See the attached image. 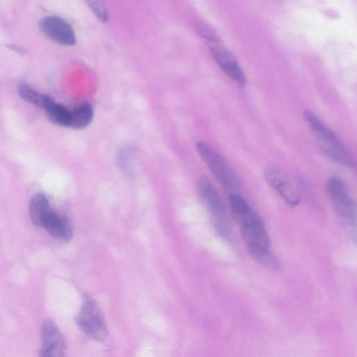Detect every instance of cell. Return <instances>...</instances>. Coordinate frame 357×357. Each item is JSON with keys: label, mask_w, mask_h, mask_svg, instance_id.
<instances>
[{"label": "cell", "mask_w": 357, "mask_h": 357, "mask_svg": "<svg viewBox=\"0 0 357 357\" xmlns=\"http://www.w3.org/2000/svg\"><path fill=\"white\" fill-rule=\"evenodd\" d=\"M52 208L49 199L44 194H36L32 197L29 204V211L31 222L39 227L44 217Z\"/></svg>", "instance_id": "cell-14"}, {"label": "cell", "mask_w": 357, "mask_h": 357, "mask_svg": "<svg viewBox=\"0 0 357 357\" xmlns=\"http://www.w3.org/2000/svg\"><path fill=\"white\" fill-rule=\"evenodd\" d=\"M326 188L344 229L357 244V202L344 181L338 176L331 177L327 181Z\"/></svg>", "instance_id": "cell-2"}, {"label": "cell", "mask_w": 357, "mask_h": 357, "mask_svg": "<svg viewBox=\"0 0 357 357\" xmlns=\"http://www.w3.org/2000/svg\"><path fill=\"white\" fill-rule=\"evenodd\" d=\"M133 157L132 155V151L130 149H126L122 150V151L119 154V163L120 165L122 167V169H123L126 172H130L132 168V160Z\"/></svg>", "instance_id": "cell-20"}, {"label": "cell", "mask_w": 357, "mask_h": 357, "mask_svg": "<svg viewBox=\"0 0 357 357\" xmlns=\"http://www.w3.org/2000/svg\"><path fill=\"white\" fill-rule=\"evenodd\" d=\"M43 109L46 112L49 120L60 126L70 127L72 109L56 102L48 96Z\"/></svg>", "instance_id": "cell-12"}, {"label": "cell", "mask_w": 357, "mask_h": 357, "mask_svg": "<svg viewBox=\"0 0 357 357\" xmlns=\"http://www.w3.org/2000/svg\"><path fill=\"white\" fill-rule=\"evenodd\" d=\"M17 90L19 95L23 100L42 109L48 97V96L41 93L26 83H21L18 86Z\"/></svg>", "instance_id": "cell-17"}, {"label": "cell", "mask_w": 357, "mask_h": 357, "mask_svg": "<svg viewBox=\"0 0 357 357\" xmlns=\"http://www.w3.org/2000/svg\"><path fill=\"white\" fill-rule=\"evenodd\" d=\"M94 15L102 22L109 20V14L103 0H84Z\"/></svg>", "instance_id": "cell-18"}, {"label": "cell", "mask_w": 357, "mask_h": 357, "mask_svg": "<svg viewBox=\"0 0 357 357\" xmlns=\"http://www.w3.org/2000/svg\"><path fill=\"white\" fill-rule=\"evenodd\" d=\"M284 1H289V0H284Z\"/></svg>", "instance_id": "cell-22"}, {"label": "cell", "mask_w": 357, "mask_h": 357, "mask_svg": "<svg viewBox=\"0 0 357 357\" xmlns=\"http://www.w3.org/2000/svg\"><path fill=\"white\" fill-rule=\"evenodd\" d=\"M42 347L40 355L59 357L64 355L66 342L56 324L50 319L43 321L41 326Z\"/></svg>", "instance_id": "cell-8"}, {"label": "cell", "mask_w": 357, "mask_h": 357, "mask_svg": "<svg viewBox=\"0 0 357 357\" xmlns=\"http://www.w3.org/2000/svg\"><path fill=\"white\" fill-rule=\"evenodd\" d=\"M211 52L222 71L240 87L246 84L245 74L235 58L220 47H212Z\"/></svg>", "instance_id": "cell-9"}, {"label": "cell", "mask_w": 357, "mask_h": 357, "mask_svg": "<svg viewBox=\"0 0 357 357\" xmlns=\"http://www.w3.org/2000/svg\"><path fill=\"white\" fill-rule=\"evenodd\" d=\"M304 117L322 151L337 164L352 167L353 157L338 137L312 112L306 110Z\"/></svg>", "instance_id": "cell-1"}, {"label": "cell", "mask_w": 357, "mask_h": 357, "mask_svg": "<svg viewBox=\"0 0 357 357\" xmlns=\"http://www.w3.org/2000/svg\"><path fill=\"white\" fill-rule=\"evenodd\" d=\"M229 199L233 216L241 227L264 223L242 196L233 192L229 194Z\"/></svg>", "instance_id": "cell-11"}, {"label": "cell", "mask_w": 357, "mask_h": 357, "mask_svg": "<svg viewBox=\"0 0 357 357\" xmlns=\"http://www.w3.org/2000/svg\"><path fill=\"white\" fill-rule=\"evenodd\" d=\"M241 234L247 246L270 248V237L266 230L264 223L242 226Z\"/></svg>", "instance_id": "cell-13"}, {"label": "cell", "mask_w": 357, "mask_h": 357, "mask_svg": "<svg viewBox=\"0 0 357 357\" xmlns=\"http://www.w3.org/2000/svg\"><path fill=\"white\" fill-rule=\"evenodd\" d=\"M264 175L267 183L289 206H295L301 202L299 192L291 185L285 173L278 166L273 164L266 166Z\"/></svg>", "instance_id": "cell-6"}, {"label": "cell", "mask_w": 357, "mask_h": 357, "mask_svg": "<svg viewBox=\"0 0 357 357\" xmlns=\"http://www.w3.org/2000/svg\"><path fill=\"white\" fill-rule=\"evenodd\" d=\"M197 29L199 34L207 40L213 43H217L219 41V38L217 34L208 25L199 24Z\"/></svg>", "instance_id": "cell-19"}, {"label": "cell", "mask_w": 357, "mask_h": 357, "mask_svg": "<svg viewBox=\"0 0 357 357\" xmlns=\"http://www.w3.org/2000/svg\"><path fill=\"white\" fill-rule=\"evenodd\" d=\"M197 189L200 199L210 214L215 229L223 238L230 239L229 217L218 192L205 176L199 178Z\"/></svg>", "instance_id": "cell-3"}, {"label": "cell", "mask_w": 357, "mask_h": 357, "mask_svg": "<svg viewBox=\"0 0 357 357\" xmlns=\"http://www.w3.org/2000/svg\"><path fill=\"white\" fill-rule=\"evenodd\" d=\"M197 151L218 181L230 193L236 192L239 180L227 161L205 142L196 143Z\"/></svg>", "instance_id": "cell-4"}, {"label": "cell", "mask_w": 357, "mask_h": 357, "mask_svg": "<svg viewBox=\"0 0 357 357\" xmlns=\"http://www.w3.org/2000/svg\"><path fill=\"white\" fill-rule=\"evenodd\" d=\"M75 319L82 331L93 340L102 342L107 339L108 329L105 317L93 298H84Z\"/></svg>", "instance_id": "cell-5"}, {"label": "cell", "mask_w": 357, "mask_h": 357, "mask_svg": "<svg viewBox=\"0 0 357 357\" xmlns=\"http://www.w3.org/2000/svg\"><path fill=\"white\" fill-rule=\"evenodd\" d=\"M93 118V109L86 102H81L72 108L70 128L82 129L88 126Z\"/></svg>", "instance_id": "cell-15"}, {"label": "cell", "mask_w": 357, "mask_h": 357, "mask_svg": "<svg viewBox=\"0 0 357 357\" xmlns=\"http://www.w3.org/2000/svg\"><path fill=\"white\" fill-rule=\"evenodd\" d=\"M10 49H13L15 51H17V52H20L21 53H23L24 52V50L23 48H22L21 47H19V46H17V45H10Z\"/></svg>", "instance_id": "cell-21"}, {"label": "cell", "mask_w": 357, "mask_h": 357, "mask_svg": "<svg viewBox=\"0 0 357 357\" xmlns=\"http://www.w3.org/2000/svg\"><path fill=\"white\" fill-rule=\"evenodd\" d=\"M41 227L55 239L69 241L73 236V229L68 218L57 213L54 208L44 218Z\"/></svg>", "instance_id": "cell-10"}, {"label": "cell", "mask_w": 357, "mask_h": 357, "mask_svg": "<svg viewBox=\"0 0 357 357\" xmlns=\"http://www.w3.org/2000/svg\"><path fill=\"white\" fill-rule=\"evenodd\" d=\"M252 258L261 265L270 269H278L280 263L276 257L268 248L247 246Z\"/></svg>", "instance_id": "cell-16"}, {"label": "cell", "mask_w": 357, "mask_h": 357, "mask_svg": "<svg viewBox=\"0 0 357 357\" xmlns=\"http://www.w3.org/2000/svg\"><path fill=\"white\" fill-rule=\"evenodd\" d=\"M39 27L45 36L59 44L70 46L76 43L73 27L58 16H47L43 18L39 22Z\"/></svg>", "instance_id": "cell-7"}]
</instances>
